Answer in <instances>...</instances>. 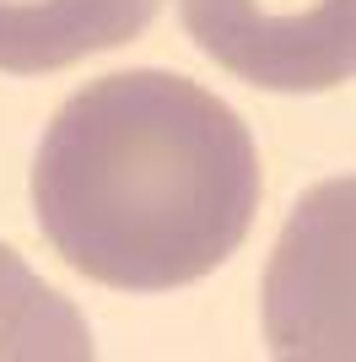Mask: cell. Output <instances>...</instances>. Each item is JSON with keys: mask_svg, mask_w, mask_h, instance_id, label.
<instances>
[{"mask_svg": "<svg viewBox=\"0 0 356 362\" xmlns=\"http://www.w3.org/2000/svg\"><path fill=\"white\" fill-rule=\"evenodd\" d=\"M184 28L259 92H335L356 71V0H178Z\"/></svg>", "mask_w": 356, "mask_h": 362, "instance_id": "2", "label": "cell"}, {"mask_svg": "<svg viewBox=\"0 0 356 362\" xmlns=\"http://www.w3.org/2000/svg\"><path fill=\"white\" fill-rule=\"evenodd\" d=\"M162 0H0V71L44 76L135 44Z\"/></svg>", "mask_w": 356, "mask_h": 362, "instance_id": "3", "label": "cell"}, {"mask_svg": "<svg viewBox=\"0 0 356 362\" xmlns=\"http://www.w3.org/2000/svg\"><path fill=\"white\" fill-rule=\"evenodd\" d=\"M92 335L11 243H0V362H87Z\"/></svg>", "mask_w": 356, "mask_h": 362, "instance_id": "4", "label": "cell"}, {"mask_svg": "<svg viewBox=\"0 0 356 362\" xmlns=\"http://www.w3.org/2000/svg\"><path fill=\"white\" fill-rule=\"evenodd\" d=\"M259 195L249 124L200 81L146 65L71 92L32 163L44 238L114 292L189 287L227 265Z\"/></svg>", "mask_w": 356, "mask_h": 362, "instance_id": "1", "label": "cell"}]
</instances>
